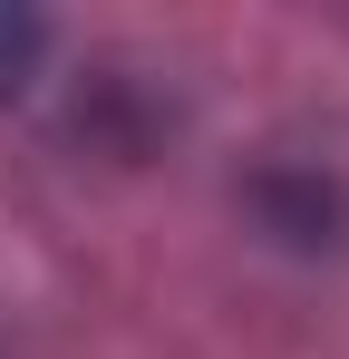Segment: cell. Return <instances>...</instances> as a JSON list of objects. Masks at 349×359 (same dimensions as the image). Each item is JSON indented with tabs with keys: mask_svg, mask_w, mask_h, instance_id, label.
<instances>
[{
	"mask_svg": "<svg viewBox=\"0 0 349 359\" xmlns=\"http://www.w3.org/2000/svg\"><path fill=\"white\" fill-rule=\"evenodd\" d=\"M39 49H49V29H39L29 10H0V97H20V88H29Z\"/></svg>",
	"mask_w": 349,
	"mask_h": 359,
	"instance_id": "1",
	"label": "cell"
}]
</instances>
